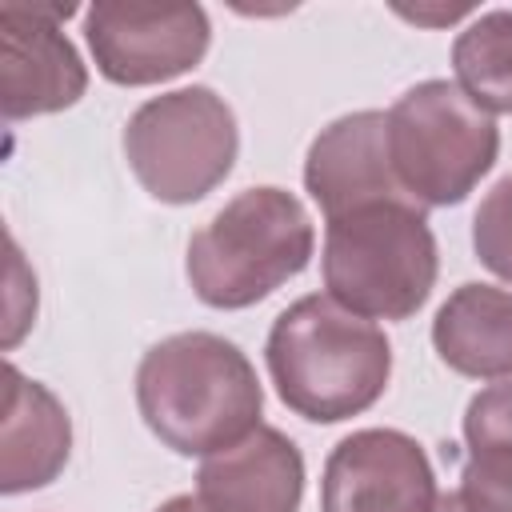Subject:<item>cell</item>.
I'll return each instance as SVG.
<instances>
[{"label":"cell","instance_id":"obj_1","mask_svg":"<svg viewBox=\"0 0 512 512\" xmlns=\"http://www.w3.org/2000/svg\"><path fill=\"white\" fill-rule=\"evenodd\" d=\"M136 408L148 432L176 456H212L264 424V388L232 340L192 328L144 352Z\"/></svg>","mask_w":512,"mask_h":512},{"label":"cell","instance_id":"obj_2","mask_svg":"<svg viewBox=\"0 0 512 512\" xmlns=\"http://www.w3.org/2000/svg\"><path fill=\"white\" fill-rule=\"evenodd\" d=\"M264 364L288 412L312 424H340L384 396L392 344L372 320L348 312L328 292H312L272 320Z\"/></svg>","mask_w":512,"mask_h":512},{"label":"cell","instance_id":"obj_3","mask_svg":"<svg viewBox=\"0 0 512 512\" xmlns=\"http://www.w3.org/2000/svg\"><path fill=\"white\" fill-rule=\"evenodd\" d=\"M316 228L304 200L288 188L260 184L232 196L188 240V284L208 308H252L312 260Z\"/></svg>","mask_w":512,"mask_h":512},{"label":"cell","instance_id":"obj_4","mask_svg":"<svg viewBox=\"0 0 512 512\" xmlns=\"http://www.w3.org/2000/svg\"><path fill=\"white\" fill-rule=\"evenodd\" d=\"M324 288L364 320L416 316L440 272L428 212L412 196L372 200L324 220Z\"/></svg>","mask_w":512,"mask_h":512},{"label":"cell","instance_id":"obj_5","mask_svg":"<svg viewBox=\"0 0 512 512\" xmlns=\"http://www.w3.org/2000/svg\"><path fill=\"white\" fill-rule=\"evenodd\" d=\"M500 152L496 116L456 80H420L388 108V156L420 208H452L492 172Z\"/></svg>","mask_w":512,"mask_h":512},{"label":"cell","instance_id":"obj_6","mask_svg":"<svg viewBox=\"0 0 512 512\" xmlns=\"http://www.w3.org/2000/svg\"><path fill=\"white\" fill-rule=\"evenodd\" d=\"M240 152L236 112L208 84L144 100L124 124V160L160 204H196L232 172Z\"/></svg>","mask_w":512,"mask_h":512},{"label":"cell","instance_id":"obj_7","mask_svg":"<svg viewBox=\"0 0 512 512\" xmlns=\"http://www.w3.org/2000/svg\"><path fill=\"white\" fill-rule=\"evenodd\" d=\"M84 40L104 80L148 88L196 68L212 44V24L200 4L96 0L84 12Z\"/></svg>","mask_w":512,"mask_h":512},{"label":"cell","instance_id":"obj_8","mask_svg":"<svg viewBox=\"0 0 512 512\" xmlns=\"http://www.w3.org/2000/svg\"><path fill=\"white\" fill-rule=\"evenodd\" d=\"M72 4H0V112L8 124L72 108L88 88V68L60 20Z\"/></svg>","mask_w":512,"mask_h":512},{"label":"cell","instance_id":"obj_9","mask_svg":"<svg viewBox=\"0 0 512 512\" xmlns=\"http://www.w3.org/2000/svg\"><path fill=\"white\" fill-rule=\"evenodd\" d=\"M436 500L432 460L400 428H360L324 460L320 512H432Z\"/></svg>","mask_w":512,"mask_h":512},{"label":"cell","instance_id":"obj_10","mask_svg":"<svg viewBox=\"0 0 512 512\" xmlns=\"http://www.w3.org/2000/svg\"><path fill=\"white\" fill-rule=\"evenodd\" d=\"M304 188L324 220H336L372 200L408 196L388 156V112L364 108L320 128L304 156Z\"/></svg>","mask_w":512,"mask_h":512},{"label":"cell","instance_id":"obj_11","mask_svg":"<svg viewBox=\"0 0 512 512\" xmlns=\"http://www.w3.org/2000/svg\"><path fill=\"white\" fill-rule=\"evenodd\" d=\"M196 496L208 512H300L304 456L292 436L260 424L240 444L200 460Z\"/></svg>","mask_w":512,"mask_h":512},{"label":"cell","instance_id":"obj_12","mask_svg":"<svg viewBox=\"0 0 512 512\" xmlns=\"http://www.w3.org/2000/svg\"><path fill=\"white\" fill-rule=\"evenodd\" d=\"M4 424H0V492L20 496L48 488L72 452V420L52 388L28 380L16 364L4 368Z\"/></svg>","mask_w":512,"mask_h":512},{"label":"cell","instance_id":"obj_13","mask_svg":"<svg viewBox=\"0 0 512 512\" xmlns=\"http://www.w3.org/2000/svg\"><path fill=\"white\" fill-rule=\"evenodd\" d=\"M436 356L468 380L512 376V292L496 284H460L432 320Z\"/></svg>","mask_w":512,"mask_h":512},{"label":"cell","instance_id":"obj_14","mask_svg":"<svg viewBox=\"0 0 512 512\" xmlns=\"http://www.w3.org/2000/svg\"><path fill=\"white\" fill-rule=\"evenodd\" d=\"M452 72L484 112H512V8L480 12L452 44Z\"/></svg>","mask_w":512,"mask_h":512},{"label":"cell","instance_id":"obj_15","mask_svg":"<svg viewBox=\"0 0 512 512\" xmlns=\"http://www.w3.org/2000/svg\"><path fill=\"white\" fill-rule=\"evenodd\" d=\"M472 248L492 276L512 284V172L484 192L472 216Z\"/></svg>","mask_w":512,"mask_h":512},{"label":"cell","instance_id":"obj_16","mask_svg":"<svg viewBox=\"0 0 512 512\" xmlns=\"http://www.w3.org/2000/svg\"><path fill=\"white\" fill-rule=\"evenodd\" d=\"M456 492L468 512H512V448L468 452Z\"/></svg>","mask_w":512,"mask_h":512},{"label":"cell","instance_id":"obj_17","mask_svg":"<svg viewBox=\"0 0 512 512\" xmlns=\"http://www.w3.org/2000/svg\"><path fill=\"white\" fill-rule=\"evenodd\" d=\"M464 444L468 452L512 448V376L480 388L464 408Z\"/></svg>","mask_w":512,"mask_h":512},{"label":"cell","instance_id":"obj_18","mask_svg":"<svg viewBox=\"0 0 512 512\" xmlns=\"http://www.w3.org/2000/svg\"><path fill=\"white\" fill-rule=\"evenodd\" d=\"M8 280H12V292H8V332H4V348H16L20 336L28 332L32 316H36V276L24 268L20 260V248L16 240L8 236Z\"/></svg>","mask_w":512,"mask_h":512},{"label":"cell","instance_id":"obj_19","mask_svg":"<svg viewBox=\"0 0 512 512\" xmlns=\"http://www.w3.org/2000/svg\"><path fill=\"white\" fill-rule=\"evenodd\" d=\"M156 512H208V508L200 504V496H196V492H184V496H172V500H164Z\"/></svg>","mask_w":512,"mask_h":512},{"label":"cell","instance_id":"obj_20","mask_svg":"<svg viewBox=\"0 0 512 512\" xmlns=\"http://www.w3.org/2000/svg\"><path fill=\"white\" fill-rule=\"evenodd\" d=\"M432 512H468V508H464L460 492H440V500H436V508H432Z\"/></svg>","mask_w":512,"mask_h":512}]
</instances>
